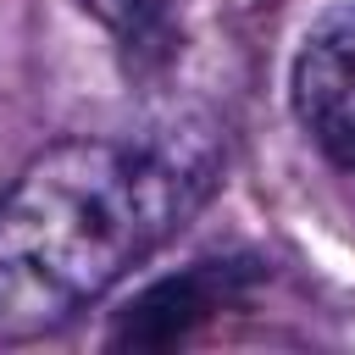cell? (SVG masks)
Masks as SVG:
<instances>
[{
  "mask_svg": "<svg viewBox=\"0 0 355 355\" xmlns=\"http://www.w3.org/2000/svg\"><path fill=\"white\" fill-rule=\"evenodd\" d=\"M189 161L128 139H61L0 194V344H28L150 261L189 216Z\"/></svg>",
  "mask_w": 355,
  "mask_h": 355,
  "instance_id": "6da1fadb",
  "label": "cell"
},
{
  "mask_svg": "<svg viewBox=\"0 0 355 355\" xmlns=\"http://www.w3.org/2000/svg\"><path fill=\"white\" fill-rule=\"evenodd\" d=\"M294 111L311 144L355 166V6H338L294 61Z\"/></svg>",
  "mask_w": 355,
  "mask_h": 355,
  "instance_id": "7a4b0ae2",
  "label": "cell"
},
{
  "mask_svg": "<svg viewBox=\"0 0 355 355\" xmlns=\"http://www.w3.org/2000/svg\"><path fill=\"white\" fill-rule=\"evenodd\" d=\"M239 288H244V266H233V261H200L178 277H161L155 288H144L122 311L111 344H122V349H172L200 322L227 311L239 300Z\"/></svg>",
  "mask_w": 355,
  "mask_h": 355,
  "instance_id": "3957f363",
  "label": "cell"
},
{
  "mask_svg": "<svg viewBox=\"0 0 355 355\" xmlns=\"http://www.w3.org/2000/svg\"><path fill=\"white\" fill-rule=\"evenodd\" d=\"M122 50L133 72H161L183 50V0H72Z\"/></svg>",
  "mask_w": 355,
  "mask_h": 355,
  "instance_id": "277c9868",
  "label": "cell"
}]
</instances>
